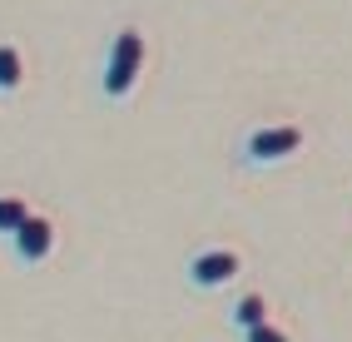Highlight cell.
I'll use <instances>...</instances> for the list:
<instances>
[{
  "mask_svg": "<svg viewBox=\"0 0 352 342\" xmlns=\"http://www.w3.org/2000/svg\"><path fill=\"white\" fill-rule=\"evenodd\" d=\"M144 35H139L134 25H124L120 35L109 40V55H104V75H100V95L104 100H129L134 95V84H139V75H144Z\"/></svg>",
  "mask_w": 352,
  "mask_h": 342,
  "instance_id": "obj_1",
  "label": "cell"
},
{
  "mask_svg": "<svg viewBox=\"0 0 352 342\" xmlns=\"http://www.w3.org/2000/svg\"><path fill=\"white\" fill-rule=\"evenodd\" d=\"M302 149V129L298 124H263L243 139V164L248 169H268V164H283Z\"/></svg>",
  "mask_w": 352,
  "mask_h": 342,
  "instance_id": "obj_2",
  "label": "cell"
},
{
  "mask_svg": "<svg viewBox=\"0 0 352 342\" xmlns=\"http://www.w3.org/2000/svg\"><path fill=\"white\" fill-rule=\"evenodd\" d=\"M239 268H243V258L233 253V248H204V253H194L189 258V283L194 288H204V293H214V288H228L233 278H239Z\"/></svg>",
  "mask_w": 352,
  "mask_h": 342,
  "instance_id": "obj_3",
  "label": "cell"
},
{
  "mask_svg": "<svg viewBox=\"0 0 352 342\" xmlns=\"http://www.w3.org/2000/svg\"><path fill=\"white\" fill-rule=\"evenodd\" d=\"M10 253L25 263V268H35V263H45L55 253V223L45 218V214H30L25 223L10 233Z\"/></svg>",
  "mask_w": 352,
  "mask_h": 342,
  "instance_id": "obj_4",
  "label": "cell"
},
{
  "mask_svg": "<svg viewBox=\"0 0 352 342\" xmlns=\"http://www.w3.org/2000/svg\"><path fill=\"white\" fill-rule=\"evenodd\" d=\"M20 84H25V55L10 40H0V95H15Z\"/></svg>",
  "mask_w": 352,
  "mask_h": 342,
  "instance_id": "obj_5",
  "label": "cell"
},
{
  "mask_svg": "<svg viewBox=\"0 0 352 342\" xmlns=\"http://www.w3.org/2000/svg\"><path fill=\"white\" fill-rule=\"evenodd\" d=\"M233 328H239V332H248V328H258V323H268V298H263V293H243V298L239 303H233Z\"/></svg>",
  "mask_w": 352,
  "mask_h": 342,
  "instance_id": "obj_6",
  "label": "cell"
},
{
  "mask_svg": "<svg viewBox=\"0 0 352 342\" xmlns=\"http://www.w3.org/2000/svg\"><path fill=\"white\" fill-rule=\"evenodd\" d=\"M25 218H30V203L25 198H20V194H0V238H10Z\"/></svg>",
  "mask_w": 352,
  "mask_h": 342,
  "instance_id": "obj_7",
  "label": "cell"
},
{
  "mask_svg": "<svg viewBox=\"0 0 352 342\" xmlns=\"http://www.w3.org/2000/svg\"><path fill=\"white\" fill-rule=\"evenodd\" d=\"M243 342H288V332H283V328H278L273 317H268V323L248 328V332H243Z\"/></svg>",
  "mask_w": 352,
  "mask_h": 342,
  "instance_id": "obj_8",
  "label": "cell"
}]
</instances>
